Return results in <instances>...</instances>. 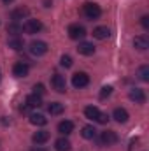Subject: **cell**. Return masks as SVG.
Here are the masks:
<instances>
[{
    "label": "cell",
    "mask_w": 149,
    "mask_h": 151,
    "mask_svg": "<svg viewBox=\"0 0 149 151\" xmlns=\"http://www.w3.org/2000/svg\"><path fill=\"white\" fill-rule=\"evenodd\" d=\"M82 12H84V16H86L88 19H97V18H100L102 9H100V5H98V4L86 2V4L82 5Z\"/></svg>",
    "instance_id": "cell-1"
},
{
    "label": "cell",
    "mask_w": 149,
    "mask_h": 151,
    "mask_svg": "<svg viewBox=\"0 0 149 151\" xmlns=\"http://www.w3.org/2000/svg\"><path fill=\"white\" fill-rule=\"evenodd\" d=\"M47 44L44 42V40H32L30 42V47H28V51L34 55V56H42V55H46L47 53Z\"/></svg>",
    "instance_id": "cell-2"
},
{
    "label": "cell",
    "mask_w": 149,
    "mask_h": 151,
    "mask_svg": "<svg viewBox=\"0 0 149 151\" xmlns=\"http://www.w3.org/2000/svg\"><path fill=\"white\" fill-rule=\"evenodd\" d=\"M25 34H39L42 30V23L39 19H27L25 25H21Z\"/></svg>",
    "instance_id": "cell-3"
},
{
    "label": "cell",
    "mask_w": 149,
    "mask_h": 151,
    "mask_svg": "<svg viewBox=\"0 0 149 151\" xmlns=\"http://www.w3.org/2000/svg\"><path fill=\"white\" fill-rule=\"evenodd\" d=\"M51 84H53V88L58 91V93H65V90H67V81H65V77L62 74H54L51 77Z\"/></svg>",
    "instance_id": "cell-4"
},
{
    "label": "cell",
    "mask_w": 149,
    "mask_h": 151,
    "mask_svg": "<svg viewBox=\"0 0 149 151\" xmlns=\"http://www.w3.org/2000/svg\"><path fill=\"white\" fill-rule=\"evenodd\" d=\"M88 83H90V76L86 74V72H75L72 76L74 88H84V86H88Z\"/></svg>",
    "instance_id": "cell-5"
},
{
    "label": "cell",
    "mask_w": 149,
    "mask_h": 151,
    "mask_svg": "<svg viewBox=\"0 0 149 151\" xmlns=\"http://www.w3.org/2000/svg\"><path fill=\"white\" fill-rule=\"evenodd\" d=\"M100 141H102V144H105V146H114V144L117 142V134H116L114 130H104L102 135H100Z\"/></svg>",
    "instance_id": "cell-6"
},
{
    "label": "cell",
    "mask_w": 149,
    "mask_h": 151,
    "mask_svg": "<svg viewBox=\"0 0 149 151\" xmlns=\"http://www.w3.org/2000/svg\"><path fill=\"white\" fill-rule=\"evenodd\" d=\"M128 97H130V100H133L135 104H144V102H146V93H144V90H140V88H132L130 93H128Z\"/></svg>",
    "instance_id": "cell-7"
},
{
    "label": "cell",
    "mask_w": 149,
    "mask_h": 151,
    "mask_svg": "<svg viewBox=\"0 0 149 151\" xmlns=\"http://www.w3.org/2000/svg\"><path fill=\"white\" fill-rule=\"evenodd\" d=\"M84 35H86L84 27H81V25H70V27H69V37L70 39L79 40V39H82Z\"/></svg>",
    "instance_id": "cell-8"
},
{
    "label": "cell",
    "mask_w": 149,
    "mask_h": 151,
    "mask_svg": "<svg viewBox=\"0 0 149 151\" xmlns=\"http://www.w3.org/2000/svg\"><path fill=\"white\" fill-rule=\"evenodd\" d=\"M30 16V11H28V7H16L12 12H11V18H12V21H19V19H25V18H28Z\"/></svg>",
    "instance_id": "cell-9"
},
{
    "label": "cell",
    "mask_w": 149,
    "mask_h": 151,
    "mask_svg": "<svg viewBox=\"0 0 149 151\" xmlns=\"http://www.w3.org/2000/svg\"><path fill=\"white\" fill-rule=\"evenodd\" d=\"M28 70H30V67L27 63H23V62H18L12 67V74L16 76V77H27L28 76Z\"/></svg>",
    "instance_id": "cell-10"
},
{
    "label": "cell",
    "mask_w": 149,
    "mask_h": 151,
    "mask_svg": "<svg viewBox=\"0 0 149 151\" xmlns=\"http://www.w3.org/2000/svg\"><path fill=\"white\" fill-rule=\"evenodd\" d=\"M77 51H79V55L91 56V55L95 53V46H93L91 42H79V46H77Z\"/></svg>",
    "instance_id": "cell-11"
},
{
    "label": "cell",
    "mask_w": 149,
    "mask_h": 151,
    "mask_svg": "<svg viewBox=\"0 0 149 151\" xmlns=\"http://www.w3.org/2000/svg\"><path fill=\"white\" fill-rule=\"evenodd\" d=\"M133 46L139 49V51H146L149 47V39L148 35H137V37L133 39Z\"/></svg>",
    "instance_id": "cell-12"
},
{
    "label": "cell",
    "mask_w": 149,
    "mask_h": 151,
    "mask_svg": "<svg viewBox=\"0 0 149 151\" xmlns=\"http://www.w3.org/2000/svg\"><path fill=\"white\" fill-rule=\"evenodd\" d=\"M58 132H60V134H63V135L72 134V132H74V123H72V121H69V119L60 121V125H58Z\"/></svg>",
    "instance_id": "cell-13"
},
{
    "label": "cell",
    "mask_w": 149,
    "mask_h": 151,
    "mask_svg": "<svg viewBox=\"0 0 149 151\" xmlns=\"http://www.w3.org/2000/svg\"><path fill=\"white\" fill-rule=\"evenodd\" d=\"M114 119L117 121V123H126L128 121V111L126 109H123V107H117V109H114Z\"/></svg>",
    "instance_id": "cell-14"
},
{
    "label": "cell",
    "mask_w": 149,
    "mask_h": 151,
    "mask_svg": "<svg viewBox=\"0 0 149 151\" xmlns=\"http://www.w3.org/2000/svg\"><path fill=\"white\" fill-rule=\"evenodd\" d=\"M109 35H111V30L107 27H97L93 30V37L98 39V40H104V39H107Z\"/></svg>",
    "instance_id": "cell-15"
},
{
    "label": "cell",
    "mask_w": 149,
    "mask_h": 151,
    "mask_svg": "<svg viewBox=\"0 0 149 151\" xmlns=\"http://www.w3.org/2000/svg\"><path fill=\"white\" fill-rule=\"evenodd\" d=\"M32 141H34L35 144H44V142H47V141H49V132H46V130H39V132L34 134Z\"/></svg>",
    "instance_id": "cell-16"
},
{
    "label": "cell",
    "mask_w": 149,
    "mask_h": 151,
    "mask_svg": "<svg viewBox=\"0 0 149 151\" xmlns=\"http://www.w3.org/2000/svg\"><path fill=\"white\" fill-rule=\"evenodd\" d=\"M27 106L28 107H32V109H35V107H40L42 106V99L35 95V93H32V95H28L27 97Z\"/></svg>",
    "instance_id": "cell-17"
},
{
    "label": "cell",
    "mask_w": 149,
    "mask_h": 151,
    "mask_svg": "<svg viewBox=\"0 0 149 151\" xmlns=\"http://www.w3.org/2000/svg\"><path fill=\"white\" fill-rule=\"evenodd\" d=\"M30 123H32V125H37V127H44V125L47 123V118H46L44 114L34 113V114H30Z\"/></svg>",
    "instance_id": "cell-18"
},
{
    "label": "cell",
    "mask_w": 149,
    "mask_h": 151,
    "mask_svg": "<svg viewBox=\"0 0 149 151\" xmlns=\"http://www.w3.org/2000/svg\"><path fill=\"white\" fill-rule=\"evenodd\" d=\"M54 148H56V151H70V141L65 137H60L54 142Z\"/></svg>",
    "instance_id": "cell-19"
},
{
    "label": "cell",
    "mask_w": 149,
    "mask_h": 151,
    "mask_svg": "<svg viewBox=\"0 0 149 151\" xmlns=\"http://www.w3.org/2000/svg\"><path fill=\"white\" fill-rule=\"evenodd\" d=\"M47 113L53 114V116L62 114L63 113V104H62V102H51V104L47 106Z\"/></svg>",
    "instance_id": "cell-20"
},
{
    "label": "cell",
    "mask_w": 149,
    "mask_h": 151,
    "mask_svg": "<svg viewBox=\"0 0 149 151\" xmlns=\"http://www.w3.org/2000/svg\"><path fill=\"white\" fill-rule=\"evenodd\" d=\"M81 135H82L84 139H93V137L97 135V130H95V127H91V125H86V127H82V130H81Z\"/></svg>",
    "instance_id": "cell-21"
},
{
    "label": "cell",
    "mask_w": 149,
    "mask_h": 151,
    "mask_svg": "<svg viewBox=\"0 0 149 151\" xmlns=\"http://www.w3.org/2000/svg\"><path fill=\"white\" fill-rule=\"evenodd\" d=\"M7 44H9V47H12V49H16V51H19V49H23V39L21 37H11L7 40Z\"/></svg>",
    "instance_id": "cell-22"
},
{
    "label": "cell",
    "mask_w": 149,
    "mask_h": 151,
    "mask_svg": "<svg viewBox=\"0 0 149 151\" xmlns=\"http://www.w3.org/2000/svg\"><path fill=\"white\" fill-rule=\"evenodd\" d=\"M98 114H100V109H98V107H95V106H90V107H86V109H84V116H86L88 119H97V118H98Z\"/></svg>",
    "instance_id": "cell-23"
},
{
    "label": "cell",
    "mask_w": 149,
    "mask_h": 151,
    "mask_svg": "<svg viewBox=\"0 0 149 151\" xmlns=\"http://www.w3.org/2000/svg\"><path fill=\"white\" fill-rule=\"evenodd\" d=\"M7 32L12 34V37H18V35L23 32V28H21V25H18L16 21H12L11 25H7Z\"/></svg>",
    "instance_id": "cell-24"
},
{
    "label": "cell",
    "mask_w": 149,
    "mask_h": 151,
    "mask_svg": "<svg viewBox=\"0 0 149 151\" xmlns=\"http://www.w3.org/2000/svg\"><path fill=\"white\" fill-rule=\"evenodd\" d=\"M137 76H139L140 81H149V65H142V67L139 69Z\"/></svg>",
    "instance_id": "cell-25"
},
{
    "label": "cell",
    "mask_w": 149,
    "mask_h": 151,
    "mask_svg": "<svg viewBox=\"0 0 149 151\" xmlns=\"http://www.w3.org/2000/svg\"><path fill=\"white\" fill-rule=\"evenodd\" d=\"M60 65H62V67H65V69L72 67V58H70L69 55H63V56H62V60H60Z\"/></svg>",
    "instance_id": "cell-26"
},
{
    "label": "cell",
    "mask_w": 149,
    "mask_h": 151,
    "mask_svg": "<svg viewBox=\"0 0 149 151\" xmlns=\"http://www.w3.org/2000/svg\"><path fill=\"white\" fill-rule=\"evenodd\" d=\"M111 93H112V86H104V88H102V91H100V99L104 100V99H107Z\"/></svg>",
    "instance_id": "cell-27"
},
{
    "label": "cell",
    "mask_w": 149,
    "mask_h": 151,
    "mask_svg": "<svg viewBox=\"0 0 149 151\" xmlns=\"http://www.w3.org/2000/svg\"><path fill=\"white\" fill-rule=\"evenodd\" d=\"M34 93H35V95H39V97H42V95L46 93L44 84H35V86H34Z\"/></svg>",
    "instance_id": "cell-28"
},
{
    "label": "cell",
    "mask_w": 149,
    "mask_h": 151,
    "mask_svg": "<svg viewBox=\"0 0 149 151\" xmlns=\"http://www.w3.org/2000/svg\"><path fill=\"white\" fill-rule=\"evenodd\" d=\"M107 119H109V116H107V114L100 113V114H98V118H97L95 121H98V123H102V125H104V123H107Z\"/></svg>",
    "instance_id": "cell-29"
},
{
    "label": "cell",
    "mask_w": 149,
    "mask_h": 151,
    "mask_svg": "<svg viewBox=\"0 0 149 151\" xmlns=\"http://www.w3.org/2000/svg\"><path fill=\"white\" fill-rule=\"evenodd\" d=\"M140 23H142V27H144L146 30H149V16H142V18H140Z\"/></svg>",
    "instance_id": "cell-30"
},
{
    "label": "cell",
    "mask_w": 149,
    "mask_h": 151,
    "mask_svg": "<svg viewBox=\"0 0 149 151\" xmlns=\"http://www.w3.org/2000/svg\"><path fill=\"white\" fill-rule=\"evenodd\" d=\"M44 5L46 7H51V0H44Z\"/></svg>",
    "instance_id": "cell-31"
},
{
    "label": "cell",
    "mask_w": 149,
    "mask_h": 151,
    "mask_svg": "<svg viewBox=\"0 0 149 151\" xmlns=\"http://www.w3.org/2000/svg\"><path fill=\"white\" fill-rule=\"evenodd\" d=\"M32 151H46V150H42V148H34Z\"/></svg>",
    "instance_id": "cell-32"
},
{
    "label": "cell",
    "mask_w": 149,
    "mask_h": 151,
    "mask_svg": "<svg viewBox=\"0 0 149 151\" xmlns=\"http://www.w3.org/2000/svg\"><path fill=\"white\" fill-rule=\"evenodd\" d=\"M4 2H5V4H9V2H12V0H4Z\"/></svg>",
    "instance_id": "cell-33"
}]
</instances>
